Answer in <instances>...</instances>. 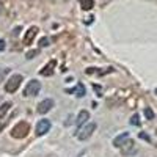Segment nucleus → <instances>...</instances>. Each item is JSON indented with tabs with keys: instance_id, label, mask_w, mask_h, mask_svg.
<instances>
[{
	"instance_id": "f257e3e1",
	"label": "nucleus",
	"mask_w": 157,
	"mask_h": 157,
	"mask_svg": "<svg viewBox=\"0 0 157 157\" xmlns=\"http://www.w3.org/2000/svg\"><path fill=\"white\" fill-rule=\"evenodd\" d=\"M30 132V124L27 121H19L14 127L11 129V137L13 138H17V140H22L29 135Z\"/></svg>"
},
{
	"instance_id": "f03ea898",
	"label": "nucleus",
	"mask_w": 157,
	"mask_h": 157,
	"mask_svg": "<svg viewBox=\"0 0 157 157\" xmlns=\"http://www.w3.org/2000/svg\"><path fill=\"white\" fill-rule=\"evenodd\" d=\"M22 83V75L21 74H14V75H11L10 77V80L5 83V91L6 93H16V91L19 90Z\"/></svg>"
},
{
	"instance_id": "7ed1b4c3",
	"label": "nucleus",
	"mask_w": 157,
	"mask_h": 157,
	"mask_svg": "<svg viewBox=\"0 0 157 157\" xmlns=\"http://www.w3.org/2000/svg\"><path fill=\"white\" fill-rule=\"evenodd\" d=\"M39 90H41V83H39L36 78H33V80H30L27 83V86L24 88V96H36L39 93Z\"/></svg>"
},
{
	"instance_id": "20e7f679",
	"label": "nucleus",
	"mask_w": 157,
	"mask_h": 157,
	"mask_svg": "<svg viewBox=\"0 0 157 157\" xmlns=\"http://www.w3.org/2000/svg\"><path fill=\"white\" fill-rule=\"evenodd\" d=\"M96 130V123H90V124H86L80 132H78V140H82V141H85V140H88L91 135H93V132Z\"/></svg>"
},
{
	"instance_id": "39448f33",
	"label": "nucleus",
	"mask_w": 157,
	"mask_h": 157,
	"mask_svg": "<svg viewBox=\"0 0 157 157\" xmlns=\"http://www.w3.org/2000/svg\"><path fill=\"white\" fill-rule=\"evenodd\" d=\"M50 126H52L50 121L46 120V118H44V120H39V123L36 124V135H38V137L46 135L49 130H50Z\"/></svg>"
},
{
	"instance_id": "423d86ee",
	"label": "nucleus",
	"mask_w": 157,
	"mask_h": 157,
	"mask_svg": "<svg viewBox=\"0 0 157 157\" xmlns=\"http://www.w3.org/2000/svg\"><path fill=\"white\" fill-rule=\"evenodd\" d=\"M52 107H54V101H52V99H44V101L39 102V105H38V113L46 115L47 112L52 110Z\"/></svg>"
},
{
	"instance_id": "0eeeda50",
	"label": "nucleus",
	"mask_w": 157,
	"mask_h": 157,
	"mask_svg": "<svg viewBox=\"0 0 157 157\" xmlns=\"http://www.w3.org/2000/svg\"><path fill=\"white\" fill-rule=\"evenodd\" d=\"M88 120H90V113H88L86 110H80V112H78V115H77V120H75L77 129H80Z\"/></svg>"
},
{
	"instance_id": "6e6552de",
	"label": "nucleus",
	"mask_w": 157,
	"mask_h": 157,
	"mask_svg": "<svg viewBox=\"0 0 157 157\" xmlns=\"http://www.w3.org/2000/svg\"><path fill=\"white\" fill-rule=\"evenodd\" d=\"M36 33H38V27H30V29L27 30V33H25V36H24V44L30 46V44L33 43Z\"/></svg>"
},
{
	"instance_id": "1a4fd4ad",
	"label": "nucleus",
	"mask_w": 157,
	"mask_h": 157,
	"mask_svg": "<svg viewBox=\"0 0 157 157\" xmlns=\"http://www.w3.org/2000/svg\"><path fill=\"white\" fill-rule=\"evenodd\" d=\"M57 66V61L55 60H50L47 64H46V66L41 69V71H39V74H41V75H44V77H49V75H52V72H54V68Z\"/></svg>"
},
{
	"instance_id": "9d476101",
	"label": "nucleus",
	"mask_w": 157,
	"mask_h": 157,
	"mask_svg": "<svg viewBox=\"0 0 157 157\" xmlns=\"http://www.w3.org/2000/svg\"><path fill=\"white\" fill-rule=\"evenodd\" d=\"M127 140H129V132H123V134H120V135H116V137H115V140H113V146H115V148H121Z\"/></svg>"
},
{
	"instance_id": "9b49d317",
	"label": "nucleus",
	"mask_w": 157,
	"mask_h": 157,
	"mask_svg": "<svg viewBox=\"0 0 157 157\" xmlns=\"http://www.w3.org/2000/svg\"><path fill=\"white\" fill-rule=\"evenodd\" d=\"M68 93H75V96L83 98V96L86 94V90H85V85H83L82 82H78V83H77V86H75L74 90H68Z\"/></svg>"
},
{
	"instance_id": "f8f14e48",
	"label": "nucleus",
	"mask_w": 157,
	"mask_h": 157,
	"mask_svg": "<svg viewBox=\"0 0 157 157\" xmlns=\"http://www.w3.org/2000/svg\"><path fill=\"white\" fill-rule=\"evenodd\" d=\"M78 3H80L82 10L90 11V10H93V6H94V0H78Z\"/></svg>"
},
{
	"instance_id": "ddd939ff",
	"label": "nucleus",
	"mask_w": 157,
	"mask_h": 157,
	"mask_svg": "<svg viewBox=\"0 0 157 157\" xmlns=\"http://www.w3.org/2000/svg\"><path fill=\"white\" fill-rule=\"evenodd\" d=\"M10 109H11V102H3L2 105H0V120H3Z\"/></svg>"
},
{
	"instance_id": "4468645a",
	"label": "nucleus",
	"mask_w": 157,
	"mask_h": 157,
	"mask_svg": "<svg viewBox=\"0 0 157 157\" xmlns=\"http://www.w3.org/2000/svg\"><path fill=\"white\" fill-rule=\"evenodd\" d=\"M145 116H146V120H154V112L151 107H145Z\"/></svg>"
},
{
	"instance_id": "2eb2a0df",
	"label": "nucleus",
	"mask_w": 157,
	"mask_h": 157,
	"mask_svg": "<svg viewBox=\"0 0 157 157\" xmlns=\"http://www.w3.org/2000/svg\"><path fill=\"white\" fill-rule=\"evenodd\" d=\"M130 124H132V126H140V116L134 115L132 118H130Z\"/></svg>"
},
{
	"instance_id": "dca6fc26",
	"label": "nucleus",
	"mask_w": 157,
	"mask_h": 157,
	"mask_svg": "<svg viewBox=\"0 0 157 157\" xmlns=\"http://www.w3.org/2000/svg\"><path fill=\"white\" fill-rule=\"evenodd\" d=\"M39 46H41V47H47L49 46V39L44 36V38H41V41H39Z\"/></svg>"
},
{
	"instance_id": "f3484780",
	"label": "nucleus",
	"mask_w": 157,
	"mask_h": 157,
	"mask_svg": "<svg viewBox=\"0 0 157 157\" xmlns=\"http://www.w3.org/2000/svg\"><path fill=\"white\" fill-rule=\"evenodd\" d=\"M138 137H140L141 140H146V141H151L149 135H148V134H145V132H140V134H138Z\"/></svg>"
},
{
	"instance_id": "a211bd4d",
	"label": "nucleus",
	"mask_w": 157,
	"mask_h": 157,
	"mask_svg": "<svg viewBox=\"0 0 157 157\" xmlns=\"http://www.w3.org/2000/svg\"><path fill=\"white\" fill-rule=\"evenodd\" d=\"M36 54H38V50H30L29 54H27V58H29V60H32V58H35V55H36Z\"/></svg>"
},
{
	"instance_id": "6ab92c4d",
	"label": "nucleus",
	"mask_w": 157,
	"mask_h": 157,
	"mask_svg": "<svg viewBox=\"0 0 157 157\" xmlns=\"http://www.w3.org/2000/svg\"><path fill=\"white\" fill-rule=\"evenodd\" d=\"M8 74V69H0V82L5 78V75Z\"/></svg>"
},
{
	"instance_id": "aec40b11",
	"label": "nucleus",
	"mask_w": 157,
	"mask_h": 157,
	"mask_svg": "<svg viewBox=\"0 0 157 157\" xmlns=\"http://www.w3.org/2000/svg\"><path fill=\"white\" fill-rule=\"evenodd\" d=\"M2 50H5V41H3V39H0V52H2Z\"/></svg>"
},
{
	"instance_id": "412c9836",
	"label": "nucleus",
	"mask_w": 157,
	"mask_h": 157,
	"mask_svg": "<svg viewBox=\"0 0 157 157\" xmlns=\"http://www.w3.org/2000/svg\"><path fill=\"white\" fill-rule=\"evenodd\" d=\"M154 93H155V94H157V88H155V91H154Z\"/></svg>"
}]
</instances>
